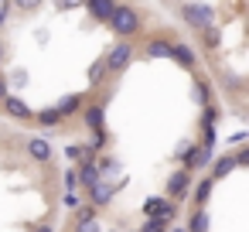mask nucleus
<instances>
[{"mask_svg": "<svg viewBox=\"0 0 249 232\" xmlns=\"http://www.w3.org/2000/svg\"><path fill=\"white\" fill-rule=\"evenodd\" d=\"M103 72H106V69H103V62H96V65L89 69V86H99V79H103Z\"/></svg>", "mask_w": 249, "mask_h": 232, "instance_id": "obj_22", "label": "nucleus"}, {"mask_svg": "<svg viewBox=\"0 0 249 232\" xmlns=\"http://www.w3.org/2000/svg\"><path fill=\"white\" fill-rule=\"evenodd\" d=\"M143 215H147V218H160L164 225H171L174 205H171L167 198H147V201H143Z\"/></svg>", "mask_w": 249, "mask_h": 232, "instance_id": "obj_3", "label": "nucleus"}, {"mask_svg": "<svg viewBox=\"0 0 249 232\" xmlns=\"http://www.w3.org/2000/svg\"><path fill=\"white\" fill-rule=\"evenodd\" d=\"M11 4H18L21 11H35V7L41 4V0H11Z\"/></svg>", "mask_w": 249, "mask_h": 232, "instance_id": "obj_26", "label": "nucleus"}, {"mask_svg": "<svg viewBox=\"0 0 249 232\" xmlns=\"http://www.w3.org/2000/svg\"><path fill=\"white\" fill-rule=\"evenodd\" d=\"M75 181H79V184H86V188H92V184H96V181H103V178H99V167H96L92 161H82V164H79V171H75Z\"/></svg>", "mask_w": 249, "mask_h": 232, "instance_id": "obj_8", "label": "nucleus"}, {"mask_svg": "<svg viewBox=\"0 0 249 232\" xmlns=\"http://www.w3.org/2000/svg\"><path fill=\"white\" fill-rule=\"evenodd\" d=\"M171 232H184V229H171Z\"/></svg>", "mask_w": 249, "mask_h": 232, "instance_id": "obj_31", "label": "nucleus"}, {"mask_svg": "<svg viewBox=\"0 0 249 232\" xmlns=\"http://www.w3.org/2000/svg\"><path fill=\"white\" fill-rule=\"evenodd\" d=\"M133 62V45H126V41H120V45H113V52L106 55V62H103V69H109V72H123L126 65Z\"/></svg>", "mask_w": 249, "mask_h": 232, "instance_id": "obj_2", "label": "nucleus"}, {"mask_svg": "<svg viewBox=\"0 0 249 232\" xmlns=\"http://www.w3.org/2000/svg\"><path fill=\"white\" fill-rule=\"evenodd\" d=\"M208 161H212V147H188L184 157H181V164H184L188 174H191V167H205Z\"/></svg>", "mask_w": 249, "mask_h": 232, "instance_id": "obj_6", "label": "nucleus"}, {"mask_svg": "<svg viewBox=\"0 0 249 232\" xmlns=\"http://www.w3.org/2000/svg\"><path fill=\"white\" fill-rule=\"evenodd\" d=\"M171 58H178L184 69H195V55H191L188 45H171Z\"/></svg>", "mask_w": 249, "mask_h": 232, "instance_id": "obj_13", "label": "nucleus"}, {"mask_svg": "<svg viewBox=\"0 0 249 232\" xmlns=\"http://www.w3.org/2000/svg\"><path fill=\"white\" fill-rule=\"evenodd\" d=\"M232 161H235V167H249V150L242 147V150H239V154H235Z\"/></svg>", "mask_w": 249, "mask_h": 232, "instance_id": "obj_25", "label": "nucleus"}, {"mask_svg": "<svg viewBox=\"0 0 249 232\" xmlns=\"http://www.w3.org/2000/svg\"><path fill=\"white\" fill-rule=\"evenodd\" d=\"M7 96H11V92H7V79H4V75H0V103H4Z\"/></svg>", "mask_w": 249, "mask_h": 232, "instance_id": "obj_28", "label": "nucleus"}, {"mask_svg": "<svg viewBox=\"0 0 249 232\" xmlns=\"http://www.w3.org/2000/svg\"><path fill=\"white\" fill-rule=\"evenodd\" d=\"M28 154L35 157V161H52V147H48V140H41V137H31L28 140Z\"/></svg>", "mask_w": 249, "mask_h": 232, "instance_id": "obj_11", "label": "nucleus"}, {"mask_svg": "<svg viewBox=\"0 0 249 232\" xmlns=\"http://www.w3.org/2000/svg\"><path fill=\"white\" fill-rule=\"evenodd\" d=\"M38 123H41V126H58V123H62V116H58V113H55V106H52V109H41V113H38Z\"/></svg>", "mask_w": 249, "mask_h": 232, "instance_id": "obj_20", "label": "nucleus"}, {"mask_svg": "<svg viewBox=\"0 0 249 232\" xmlns=\"http://www.w3.org/2000/svg\"><path fill=\"white\" fill-rule=\"evenodd\" d=\"M147 55L150 58H171V45L167 41H150L147 45Z\"/></svg>", "mask_w": 249, "mask_h": 232, "instance_id": "obj_17", "label": "nucleus"}, {"mask_svg": "<svg viewBox=\"0 0 249 232\" xmlns=\"http://www.w3.org/2000/svg\"><path fill=\"white\" fill-rule=\"evenodd\" d=\"M232 167H235V161H232L229 154H225V157H218V161H215V167H212V181H222L225 174H232Z\"/></svg>", "mask_w": 249, "mask_h": 232, "instance_id": "obj_15", "label": "nucleus"}, {"mask_svg": "<svg viewBox=\"0 0 249 232\" xmlns=\"http://www.w3.org/2000/svg\"><path fill=\"white\" fill-rule=\"evenodd\" d=\"M82 4L89 7V14L96 18V21H109V14H113V0H82Z\"/></svg>", "mask_w": 249, "mask_h": 232, "instance_id": "obj_9", "label": "nucleus"}, {"mask_svg": "<svg viewBox=\"0 0 249 232\" xmlns=\"http://www.w3.org/2000/svg\"><path fill=\"white\" fill-rule=\"evenodd\" d=\"M7 18H11V0H0V28L7 24Z\"/></svg>", "mask_w": 249, "mask_h": 232, "instance_id": "obj_23", "label": "nucleus"}, {"mask_svg": "<svg viewBox=\"0 0 249 232\" xmlns=\"http://www.w3.org/2000/svg\"><path fill=\"white\" fill-rule=\"evenodd\" d=\"M79 106H82V96H65V99H62V103L55 106V113H58V116L65 120V116H72V113H75Z\"/></svg>", "mask_w": 249, "mask_h": 232, "instance_id": "obj_14", "label": "nucleus"}, {"mask_svg": "<svg viewBox=\"0 0 249 232\" xmlns=\"http://www.w3.org/2000/svg\"><path fill=\"white\" fill-rule=\"evenodd\" d=\"M75 184H79V181H75V171H69V174H65V188L75 191Z\"/></svg>", "mask_w": 249, "mask_h": 232, "instance_id": "obj_27", "label": "nucleus"}, {"mask_svg": "<svg viewBox=\"0 0 249 232\" xmlns=\"http://www.w3.org/2000/svg\"><path fill=\"white\" fill-rule=\"evenodd\" d=\"M109 24H113V31H116L120 38H130V35L140 31V14H137L133 7H126V4H116L113 14H109Z\"/></svg>", "mask_w": 249, "mask_h": 232, "instance_id": "obj_1", "label": "nucleus"}, {"mask_svg": "<svg viewBox=\"0 0 249 232\" xmlns=\"http://www.w3.org/2000/svg\"><path fill=\"white\" fill-rule=\"evenodd\" d=\"M188 191H191V174H188V171L167 174V198L181 201V198H188Z\"/></svg>", "mask_w": 249, "mask_h": 232, "instance_id": "obj_4", "label": "nucleus"}, {"mask_svg": "<svg viewBox=\"0 0 249 232\" xmlns=\"http://www.w3.org/2000/svg\"><path fill=\"white\" fill-rule=\"evenodd\" d=\"M86 123H89L92 130H103V106H89V109H86Z\"/></svg>", "mask_w": 249, "mask_h": 232, "instance_id": "obj_19", "label": "nucleus"}, {"mask_svg": "<svg viewBox=\"0 0 249 232\" xmlns=\"http://www.w3.org/2000/svg\"><path fill=\"white\" fill-rule=\"evenodd\" d=\"M75 232H99V222H96V208H82L79 212V222H75Z\"/></svg>", "mask_w": 249, "mask_h": 232, "instance_id": "obj_12", "label": "nucleus"}, {"mask_svg": "<svg viewBox=\"0 0 249 232\" xmlns=\"http://www.w3.org/2000/svg\"><path fill=\"white\" fill-rule=\"evenodd\" d=\"M212 188H215V181H212V178H205V181H201V184L195 188V201H198V208H201V205L208 201V195H212Z\"/></svg>", "mask_w": 249, "mask_h": 232, "instance_id": "obj_18", "label": "nucleus"}, {"mask_svg": "<svg viewBox=\"0 0 249 232\" xmlns=\"http://www.w3.org/2000/svg\"><path fill=\"white\" fill-rule=\"evenodd\" d=\"M35 232H52V225H38V229H35Z\"/></svg>", "mask_w": 249, "mask_h": 232, "instance_id": "obj_29", "label": "nucleus"}, {"mask_svg": "<svg viewBox=\"0 0 249 232\" xmlns=\"http://www.w3.org/2000/svg\"><path fill=\"white\" fill-rule=\"evenodd\" d=\"M58 11H72V7H82V0H55Z\"/></svg>", "mask_w": 249, "mask_h": 232, "instance_id": "obj_24", "label": "nucleus"}, {"mask_svg": "<svg viewBox=\"0 0 249 232\" xmlns=\"http://www.w3.org/2000/svg\"><path fill=\"white\" fill-rule=\"evenodd\" d=\"M4 109H7L11 116H18V120H31V116H35L31 106H28L24 99H18V96H7V99H4Z\"/></svg>", "mask_w": 249, "mask_h": 232, "instance_id": "obj_10", "label": "nucleus"}, {"mask_svg": "<svg viewBox=\"0 0 249 232\" xmlns=\"http://www.w3.org/2000/svg\"><path fill=\"white\" fill-rule=\"evenodd\" d=\"M184 21H188L191 28L208 31V28H212V11H208V7H198V4H188V7H184Z\"/></svg>", "mask_w": 249, "mask_h": 232, "instance_id": "obj_5", "label": "nucleus"}, {"mask_svg": "<svg viewBox=\"0 0 249 232\" xmlns=\"http://www.w3.org/2000/svg\"><path fill=\"white\" fill-rule=\"evenodd\" d=\"M188 232H208V212H205V208H195V212H191Z\"/></svg>", "mask_w": 249, "mask_h": 232, "instance_id": "obj_16", "label": "nucleus"}, {"mask_svg": "<svg viewBox=\"0 0 249 232\" xmlns=\"http://www.w3.org/2000/svg\"><path fill=\"white\" fill-rule=\"evenodd\" d=\"M140 232H167V225H164V222H160V218H147V222H143V229H140Z\"/></svg>", "mask_w": 249, "mask_h": 232, "instance_id": "obj_21", "label": "nucleus"}, {"mask_svg": "<svg viewBox=\"0 0 249 232\" xmlns=\"http://www.w3.org/2000/svg\"><path fill=\"white\" fill-rule=\"evenodd\" d=\"M0 65H4V45H0Z\"/></svg>", "mask_w": 249, "mask_h": 232, "instance_id": "obj_30", "label": "nucleus"}, {"mask_svg": "<svg viewBox=\"0 0 249 232\" xmlns=\"http://www.w3.org/2000/svg\"><path fill=\"white\" fill-rule=\"evenodd\" d=\"M86 191H89V205H92V208L109 205V201H113V195H116L109 181H96V184H92V188H86Z\"/></svg>", "mask_w": 249, "mask_h": 232, "instance_id": "obj_7", "label": "nucleus"}]
</instances>
